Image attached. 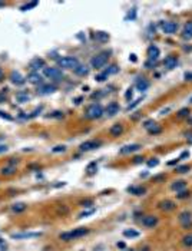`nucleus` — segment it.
<instances>
[{"label":"nucleus","mask_w":192,"mask_h":251,"mask_svg":"<svg viewBox=\"0 0 192 251\" xmlns=\"http://www.w3.org/2000/svg\"><path fill=\"white\" fill-rule=\"evenodd\" d=\"M183 116H189V109L188 108H183L178 112V118H183Z\"/></svg>","instance_id":"obj_37"},{"label":"nucleus","mask_w":192,"mask_h":251,"mask_svg":"<svg viewBox=\"0 0 192 251\" xmlns=\"http://www.w3.org/2000/svg\"><path fill=\"white\" fill-rule=\"evenodd\" d=\"M183 244L186 247H192V235H185L183 237Z\"/></svg>","instance_id":"obj_38"},{"label":"nucleus","mask_w":192,"mask_h":251,"mask_svg":"<svg viewBox=\"0 0 192 251\" xmlns=\"http://www.w3.org/2000/svg\"><path fill=\"white\" fill-rule=\"evenodd\" d=\"M96 39H99L101 42H106L109 39V35L103 33V32H98V33H96Z\"/></svg>","instance_id":"obj_31"},{"label":"nucleus","mask_w":192,"mask_h":251,"mask_svg":"<svg viewBox=\"0 0 192 251\" xmlns=\"http://www.w3.org/2000/svg\"><path fill=\"white\" fill-rule=\"evenodd\" d=\"M3 78V72H2V69H0V79Z\"/></svg>","instance_id":"obj_60"},{"label":"nucleus","mask_w":192,"mask_h":251,"mask_svg":"<svg viewBox=\"0 0 192 251\" xmlns=\"http://www.w3.org/2000/svg\"><path fill=\"white\" fill-rule=\"evenodd\" d=\"M101 144H102L101 141H86L80 145V151H92L95 148L101 147Z\"/></svg>","instance_id":"obj_11"},{"label":"nucleus","mask_w":192,"mask_h":251,"mask_svg":"<svg viewBox=\"0 0 192 251\" xmlns=\"http://www.w3.org/2000/svg\"><path fill=\"white\" fill-rule=\"evenodd\" d=\"M159 48H156V46H149L148 48V58L151 59V60H156L158 59V56H159Z\"/></svg>","instance_id":"obj_19"},{"label":"nucleus","mask_w":192,"mask_h":251,"mask_svg":"<svg viewBox=\"0 0 192 251\" xmlns=\"http://www.w3.org/2000/svg\"><path fill=\"white\" fill-rule=\"evenodd\" d=\"M123 235H125L126 238H136V237H139V232L135 231V230H125V231H123Z\"/></svg>","instance_id":"obj_29"},{"label":"nucleus","mask_w":192,"mask_h":251,"mask_svg":"<svg viewBox=\"0 0 192 251\" xmlns=\"http://www.w3.org/2000/svg\"><path fill=\"white\" fill-rule=\"evenodd\" d=\"M98 82H105L106 79H108V75L105 73V72H102V73H99V75H96V78H95Z\"/></svg>","instance_id":"obj_35"},{"label":"nucleus","mask_w":192,"mask_h":251,"mask_svg":"<svg viewBox=\"0 0 192 251\" xmlns=\"http://www.w3.org/2000/svg\"><path fill=\"white\" fill-rule=\"evenodd\" d=\"M40 232H17V234H13L12 238L15 240H26V238H35V237H39Z\"/></svg>","instance_id":"obj_14"},{"label":"nucleus","mask_w":192,"mask_h":251,"mask_svg":"<svg viewBox=\"0 0 192 251\" xmlns=\"http://www.w3.org/2000/svg\"><path fill=\"white\" fill-rule=\"evenodd\" d=\"M95 212V208H92V210H89V211H85V212H82L80 215H79V218H85V217H87V215H92Z\"/></svg>","instance_id":"obj_44"},{"label":"nucleus","mask_w":192,"mask_h":251,"mask_svg":"<svg viewBox=\"0 0 192 251\" xmlns=\"http://www.w3.org/2000/svg\"><path fill=\"white\" fill-rule=\"evenodd\" d=\"M5 6V3H0V7H3Z\"/></svg>","instance_id":"obj_61"},{"label":"nucleus","mask_w":192,"mask_h":251,"mask_svg":"<svg viewBox=\"0 0 192 251\" xmlns=\"http://www.w3.org/2000/svg\"><path fill=\"white\" fill-rule=\"evenodd\" d=\"M141 102H142V98H139V99H136V100H135L133 103H131V105L128 106V110H131V109H133V108H135V106H138V105H139Z\"/></svg>","instance_id":"obj_43"},{"label":"nucleus","mask_w":192,"mask_h":251,"mask_svg":"<svg viewBox=\"0 0 192 251\" xmlns=\"http://www.w3.org/2000/svg\"><path fill=\"white\" fill-rule=\"evenodd\" d=\"M103 115V108L102 105L99 103H93L87 108L86 113H85V118L86 119H99L101 116Z\"/></svg>","instance_id":"obj_3"},{"label":"nucleus","mask_w":192,"mask_h":251,"mask_svg":"<svg viewBox=\"0 0 192 251\" xmlns=\"http://www.w3.org/2000/svg\"><path fill=\"white\" fill-rule=\"evenodd\" d=\"M158 221L159 220H158L156 215H145L142 218V225L146 227V228H153V227H156Z\"/></svg>","instance_id":"obj_7"},{"label":"nucleus","mask_w":192,"mask_h":251,"mask_svg":"<svg viewBox=\"0 0 192 251\" xmlns=\"http://www.w3.org/2000/svg\"><path fill=\"white\" fill-rule=\"evenodd\" d=\"M142 161H143V158H142V157H136L133 162H135V164H139V162H142Z\"/></svg>","instance_id":"obj_51"},{"label":"nucleus","mask_w":192,"mask_h":251,"mask_svg":"<svg viewBox=\"0 0 192 251\" xmlns=\"http://www.w3.org/2000/svg\"><path fill=\"white\" fill-rule=\"evenodd\" d=\"M108 59H109V53H106V52H105V53H99V55H96V56L92 58L90 65H92V68H95V69H101V68H103V66L106 65Z\"/></svg>","instance_id":"obj_4"},{"label":"nucleus","mask_w":192,"mask_h":251,"mask_svg":"<svg viewBox=\"0 0 192 251\" xmlns=\"http://www.w3.org/2000/svg\"><path fill=\"white\" fill-rule=\"evenodd\" d=\"M132 93H133V92H132V89H129V90L126 92V98H128V99H129V98H132Z\"/></svg>","instance_id":"obj_55"},{"label":"nucleus","mask_w":192,"mask_h":251,"mask_svg":"<svg viewBox=\"0 0 192 251\" xmlns=\"http://www.w3.org/2000/svg\"><path fill=\"white\" fill-rule=\"evenodd\" d=\"M148 88H149V82H148L145 78H139V79L136 80V89H138V90L142 92V90H146Z\"/></svg>","instance_id":"obj_21"},{"label":"nucleus","mask_w":192,"mask_h":251,"mask_svg":"<svg viewBox=\"0 0 192 251\" xmlns=\"http://www.w3.org/2000/svg\"><path fill=\"white\" fill-rule=\"evenodd\" d=\"M43 75L49 79H55V80H60L63 79V73L59 68H45L43 69Z\"/></svg>","instance_id":"obj_5"},{"label":"nucleus","mask_w":192,"mask_h":251,"mask_svg":"<svg viewBox=\"0 0 192 251\" xmlns=\"http://www.w3.org/2000/svg\"><path fill=\"white\" fill-rule=\"evenodd\" d=\"M191 102H192V98H191Z\"/></svg>","instance_id":"obj_62"},{"label":"nucleus","mask_w":192,"mask_h":251,"mask_svg":"<svg viewBox=\"0 0 192 251\" xmlns=\"http://www.w3.org/2000/svg\"><path fill=\"white\" fill-rule=\"evenodd\" d=\"M178 220H179V222L182 224V227H183V228H188V227H191V225H192V215H191V212H188V211L181 212Z\"/></svg>","instance_id":"obj_6"},{"label":"nucleus","mask_w":192,"mask_h":251,"mask_svg":"<svg viewBox=\"0 0 192 251\" xmlns=\"http://www.w3.org/2000/svg\"><path fill=\"white\" fill-rule=\"evenodd\" d=\"M79 65H80V62L73 56H65V58L57 59V66L62 69H73L75 70Z\"/></svg>","instance_id":"obj_2"},{"label":"nucleus","mask_w":192,"mask_h":251,"mask_svg":"<svg viewBox=\"0 0 192 251\" xmlns=\"http://www.w3.org/2000/svg\"><path fill=\"white\" fill-rule=\"evenodd\" d=\"M158 164H159V161H158L156 158H153L152 161H149V162H148V165H149V167H156Z\"/></svg>","instance_id":"obj_47"},{"label":"nucleus","mask_w":192,"mask_h":251,"mask_svg":"<svg viewBox=\"0 0 192 251\" xmlns=\"http://www.w3.org/2000/svg\"><path fill=\"white\" fill-rule=\"evenodd\" d=\"M80 205H82L83 208H89V207L93 205V201H92V199H85V201L80 202Z\"/></svg>","instance_id":"obj_39"},{"label":"nucleus","mask_w":192,"mask_h":251,"mask_svg":"<svg viewBox=\"0 0 192 251\" xmlns=\"http://www.w3.org/2000/svg\"><path fill=\"white\" fill-rule=\"evenodd\" d=\"M128 191L131 192V194H133V195H143L145 192H146V188H143V187H129L128 188Z\"/></svg>","instance_id":"obj_25"},{"label":"nucleus","mask_w":192,"mask_h":251,"mask_svg":"<svg viewBox=\"0 0 192 251\" xmlns=\"http://www.w3.org/2000/svg\"><path fill=\"white\" fill-rule=\"evenodd\" d=\"M45 65H46V63H45V60H43V59L36 58V59H33V60L30 62L29 68H30V70H32V72H37L39 69H45V68H46Z\"/></svg>","instance_id":"obj_9"},{"label":"nucleus","mask_w":192,"mask_h":251,"mask_svg":"<svg viewBox=\"0 0 192 251\" xmlns=\"http://www.w3.org/2000/svg\"><path fill=\"white\" fill-rule=\"evenodd\" d=\"M7 151V147H5V145H0V154L2 152H6Z\"/></svg>","instance_id":"obj_53"},{"label":"nucleus","mask_w":192,"mask_h":251,"mask_svg":"<svg viewBox=\"0 0 192 251\" xmlns=\"http://www.w3.org/2000/svg\"><path fill=\"white\" fill-rule=\"evenodd\" d=\"M188 123H189V125H192V115H189V116H188Z\"/></svg>","instance_id":"obj_57"},{"label":"nucleus","mask_w":192,"mask_h":251,"mask_svg":"<svg viewBox=\"0 0 192 251\" xmlns=\"http://www.w3.org/2000/svg\"><path fill=\"white\" fill-rule=\"evenodd\" d=\"M178 161H179V158H178V159H173V161H171V162H168V165H175V164H178Z\"/></svg>","instance_id":"obj_56"},{"label":"nucleus","mask_w":192,"mask_h":251,"mask_svg":"<svg viewBox=\"0 0 192 251\" xmlns=\"http://www.w3.org/2000/svg\"><path fill=\"white\" fill-rule=\"evenodd\" d=\"M188 157H189V152H188V151H185V152H182V154H181L179 159H183V158H188Z\"/></svg>","instance_id":"obj_49"},{"label":"nucleus","mask_w":192,"mask_h":251,"mask_svg":"<svg viewBox=\"0 0 192 251\" xmlns=\"http://www.w3.org/2000/svg\"><path fill=\"white\" fill-rule=\"evenodd\" d=\"M36 6H37V2H32V3H27V5L22 6V7H20V10L26 12V10H29V9H33V7H36Z\"/></svg>","instance_id":"obj_33"},{"label":"nucleus","mask_w":192,"mask_h":251,"mask_svg":"<svg viewBox=\"0 0 192 251\" xmlns=\"http://www.w3.org/2000/svg\"><path fill=\"white\" fill-rule=\"evenodd\" d=\"M188 144H192V137H188Z\"/></svg>","instance_id":"obj_59"},{"label":"nucleus","mask_w":192,"mask_h":251,"mask_svg":"<svg viewBox=\"0 0 192 251\" xmlns=\"http://www.w3.org/2000/svg\"><path fill=\"white\" fill-rule=\"evenodd\" d=\"M188 197H189V191H186V189L179 191V192L176 194V198H178V199H185V198H188Z\"/></svg>","instance_id":"obj_32"},{"label":"nucleus","mask_w":192,"mask_h":251,"mask_svg":"<svg viewBox=\"0 0 192 251\" xmlns=\"http://www.w3.org/2000/svg\"><path fill=\"white\" fill-rule=\"evenodd\" d=\"M185 80L192 82V73H185Z\"/></svg>","instance_id":"obj_50"},{"label":"nucleus","mask_w":192,"mask_h":251,"mask_svg":"<svg viewBox=\"0 0 192 251\" xmlns=\"http://www.w3.org/2000/svg\"><path fill=\"white\" fill-rule=\"evenodd\" d=\"M148 132H149V134H152V135H155V134H159V132H161V128L158 127V125H155V127H153V128H151Z\"/></svg>","instance_id":"obj_42"},{"label":"nucleus","mask_w":192,"mask_h":251,"mask_svg":"<svg viewBox=\"0 0 192 251\" xmlns=\"http://www.w3.org/2000/svg\"><path fill=\"white\" fill-rule=\"evenodd\" d=\"M118 247H119L121 250H123V248H125L126 245H125V242H123V241H121V242H118Z\"/></svg>","instance_id":"obj_54"},{"label":"nucleus","mask_w":192,"mask_h":251,"mask_svg":"<svg viewBox=\"0 0 192 251\" xmlns=\"http://www.w3.org/2000/svg\"><path fill=\"white\" fill-rule=\"evenodd\" d=\"M10 80H12V83H15V85H23L25 83V78L20 75V72H17V70H13L12 73H10Z\"/></svg>","instance_id":"obj_15"},{"label":"nucleus","mask_w":192,"mask_h":251,"mask_svg":"<svg viewBox=\"0 0 192 251\" xmlns=\"http://www.w3.org/2000/svg\"><path fill=\"white\" fill-rule=\"evenodd\" d=\"M162 30L166 35H173L178 30V23H175V22H165L162 25Z\"/></svg>","instance_id":"obj_8"},{"label":"nucleus","mask_w":192,"mask_h":251,"mask_svg":"<svg viewBox=\"0 0 192 251\" xmlns=\"http://www.w3.org/2000/svg\"><path fill=\"white\" fill-rule=\"evenodd\" d=\"M118 70H119V68H118L116 65H111V66H108V69L105 70V73L109 76V75H115V73H118Z\"/></svg>","instance_id":"obj_30"},{"label":"nucleus","mask_w":192,"mask_h":251,"mask_svg":"<svg viewBox=\"0 0 192 251\" xmlns=\"http://www.w3.org/2000/svg\"><path fill=\"white\" fill-rule=\"evenodd\" d=\"M131 59H132L133 62H136V56H135V55H131Z\"/></svg>","instance_id":"obj_58"},{"label":"nucleus","mask_w":192,"mask_h":251,"mask_svg":"<svg viewBox=\"0 0 192 251\" xmlns=\"http://www.w3.org/2000/svg\"><path fill=\"white\" fill-rule=\"evenodd\" d=\"M5 99H6V96H5V92H2V93H0V103H2V102H5Z\"/></svg>","instance_id":"obj_52"},{"label":"nucleus","mask_w":192,"mask_h":251,"mask_svg":"<svg viewBox=\"0 0 192 251\" xmlns=\"http://www.w3.org/2000/svg\"><path fill=\"white\" fill-rule=\"evenodd\" d=\"M89 174H93L95 171H96V162H92V164H89V167H87V169H86Z\"/></svg>","instance_id":"obj_41"},{"label":"nucleus","mask_w":192,"mask_h":251,"mask_svg":"<svg viewBox=\"0 0 192 251\" xmlns=\"http://www.w3.org/2000/svg\"><path fill=\"white\" fill-rule=\"evenodd\" d=\"M0 118H5V119H7V120H13V118H12L10 115H7L6 112H3V110H0Z\"/></svg>","instance_id":"obj_46"},{"label":"nucleus","mask_w":192,"mask_h":251,"mask_svg":"<svg viewBox=\"0 0 192 251\" xmlns=\"http://www.w3.org/2000/svg\"><path fill=\"white\" fill-rule=\"evenodd\" d=\"M141 149V145H138V144H132V145H126V147H123V148H121V154L122 155H125V154H132V152H136V151H139Z\"/></svg>","instance_id":"obj_16"},{"label":"nucleus","mask_w":192,"mask_h":251,"mask_svg":"<svg viewBox=\"0 0 192 251\" xmlns=\"http://www.w3.org/2000/svg\"><path fill=\"white\" fill-rule=\"evenodd\" d=\"M0 172H2V175H12V174L16 172V167H13V165H7V167H5Z\"/></svg>","instance_id":"obj_28"},{"label":"nucleus","mask_w":192,"mask_h":251,"mask_svg":"<svg viewBox=\"0 0 192 251\" xmlns=\"http://www.w3.org/2000/svg\"><path fill=\"white\" fill-rule=\"evenodd\" d=\"M26 208H27V205H26L25 202H17V204H15V205L12 207V211L16 212V214H20V212L26 211Z\"/></svg>","instance_id":"obj_26"},{"label":"nucleus","mask_w":192,"mask_h":251,"mask_svg":"<svg viewBox=\"0 0 192 251\" xmlns=\"http://www.w3.org/2000/svg\"><path fill=\"white\" fill-rule=\"evenodd\" d=\"M27 80L33 85H42L43 83V76L39 72H30L27 75Z\"/></svg>","instance_id":"obj_10"},{"label":"nucleus","mask_w":192,"mask_h":251,"mask_svg":"<svg viewBox=\"0 0 192 251\" xmlns=\"http://www.w3.org/2000/svg\"><path fill=\"white\" fill-rule=\"evenodd\" d=\"M118 112H119V105H118L116 102H112V103L108 105V108H106V113H108V116H115Z\"/></svg>","instance_id":"obj_20"},{"label":"nucleus","mask_w":192,"mask_h":251,"mask_svg":"<svg viewBox=\"0 0 192 251\" xmlns=\"http://www.w3.org/2000/svg\"><path fill=\"white\" fill-rule=\"evenodd\" d=\"M55 90H56V86L55 85H47V83H42L37 88V92L40 95H49V93H53Z\"/></svg>","instance_id":"obj_12"},{"label":"nucleus","mask_w":192,"mask_h":251,"mask_svg":"<svg viewBox=\"0 0 192 251\" xmlns=\"http://www.w3.org/2000/svg\"><path fill=\"white\" fill-rule=\"evenodd\" d=\"M163 65H165V68H168V69H173V68L178 65V58H176V56H168V58L163 60Z\"/></svg>","instance_id":"obj_17"},{"label":"nucleus","mask_w":192,"mask_h":251,"mask_svg":"<svg viewBox=\"0 0 192 251\" xmlns=\"http://www.w3.org/2000/svg\"><path fill=\"white\" fill-rule=\"evenodd\" d=\"M145 66H146L148 69H151L152 66H155V60H149V62H146V63H145Z\"/></svg>","instance_id":"obj_48"},{"label":"nucleus","mask_w":192,"mask_h":251,"mask_svg":"<svg viewBox=\"0 0 192 251\" xmlns=\"http://www.w3.org/2000/svg\"><path fill=\"white\" fill-rule=\"evenodd\" d=\"M87 72H89V69H87V66L86 65H79L76 69H75V73L76 75H79V76H86L87 75Z\"/></svg>","instance_id":"obj_27"},{"label":"nucleus","mask_w":192,"mask_h":251,"mask_svg":"<svg viewBox=\"0 0 192 251\" xmlns=\"http://www.w3.org/2000/svg\"><path fill=\"white\" fill-rule=\"evenodd\" d=\"M183 39H192V22H188L183 27V33H182Z\"/></svg>","instance_id":"obj_23"},{"label":"nucleus","mask_w":192,"mask_h":251,"mask_svg":"<svg viewBox=\"0 0 192 251\" xmlns=\"http://www.w3.org/2000/svg\"><path fill=\"white\" fill-rule=\"evenodd\" d=\"M87 234H89V228H86V227H80V228H76V230H73V231L62 232V234L59 235V238H60L62 241L67 242V241H72V240H76V238L85 237V235H87Z\"/></svg>","instance_id":"obj_1"},{"label":"nucleus","mask_w":192,"mask_h":251,"mask_svg":"<svg viewBox=\"0 0 192 251\" xmlns=\"http://www.w3.org/2000/svg\"><path fill=\"white\" fill-rule=\"evenodd\" d=\"M162 181H165V175H163V174H162V175L153 177V182H162Z\"/></svg>","instance_id":"obj_45"},{"label":"nucleus","mask_w":192,"mask_h":251,"mask_svg":"<svg viewBox=\"0 0 192 251\" xmlns=\"http://www.w3.org/2000/svg\"><path fill=\"white\" fill-rule=\"evenodd\" d=\"M65 149H66V148H65L63 145H57V147H55V148L52 149V152H53V154H57V152H65Z\"/></svg>","instance_id":"obj_40"},{"label":"nucleus","mask_w":192,"mask_h":251,"mask_svg":"<svg viewBox=\"0 0 192 251\" xmlns=\"http://www.w3.org/2000/svg\"><path fill=\"white\" fill-rule=\"evenodd\" d=\"M171 188H172L173 191H176V192L183 191V189L186 188V182H185V181H175V182L171 185Z\"/></svg>","instance_id":"obj_24"},{"label":"nucleus","mask_w":192,"mask_h":251,"mask_svg":"<svg viewBox=\"0 0 192 251\" xmlns=\"http://www.w3.org/2000/svg\"><path fill=\"white\" fill-rule=\"evenodd\" d=\"M191 168L188 167V165H182V167H178L176 169H175V172H178V174H185V172H188Z\"/></svg>","instance_id":"obj_34"},{"label":"nucleus","mask_w":192,"mask_h":251,"mask_svg":"<svg viewBox=\"0 0 192 251\" xmlns=\"http://www.w3.org/2000/svg\"><path fill=\"white\" fill-rule=\"evenodd\" d=\"M29 99H30V96H29V93L25 92V90H20V92L16 93V100H17L19 103H26Z\"/></svg>","instance_id":"obj_22"},{"label":"nucleus","mask_w":192,"mask_h":251,"mask_svg":"<svg viewBox=\"0 0 192 251\" xmlns=\"http://www.w3.org/2000/svg\"><path fill=\"white\" fill-rule=\"evenodd\" d=\"M159 208L162 211H165V212H169V211H173L176 208V204L173 201H171V199H165V201L159 202Z\"/></svg>","instance_id":"obj_13"},{"label":"nucleus","mask_w":192,"mask_h":251,"mask_svg":"<svg viewBox=\"0 0 192 251\" xmlns=\"http://www.w3.org/2000/svg\"><path fill=\"white\" fill-rule=\"evenodd\" d=\"M122 132H123V127H122L121 123H115V125H112L111 129H109V134H111L112 137H119Z\"/></svg>","instance_id":"obj_18"},{"label":"nucleus","mask_w":192,"mask_h":251,"mask_svg":"<svg viewBox=\"0 0 192 251\" xmlns=\"http://www.w3.org/2000/svg\"><path fill=\"white\" fill-rule=\"evenodd\" d=\"M155 125H156V123H155V122H153V120H152V119H149V120H146V122H145V123H143V128H145V129H148V131H149V129H151V128H153V127H155Z\"/></svg>","instance_id":"obj_36"}]
</instances>
